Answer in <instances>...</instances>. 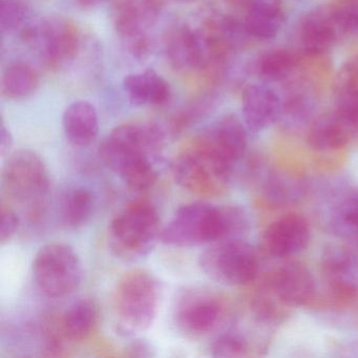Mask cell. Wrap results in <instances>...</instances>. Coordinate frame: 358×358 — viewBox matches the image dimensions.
Listing matches in <instances>:
<instances>
[{
    "instance_id": "cell-1",
    "label": "cell",
    "mask_w": 358,
    "mask_h": 358,
    "mask_svg": "<svg viewBox=\"0 0 358 358\" xmlns=\"http://www.w3.org/2000/svg\"><path fill=\"white\" fill-rule=\"evenodd\" d=\"M166 138V129L158 123H125L115 127L101 142L98 155L129 188L142 192L157 181V157Z\"/></svg>"
},
{
    "instance_id": "cell-2",
    "label": "cell",
    "mask_w": 358,
    "mask_h": 358,
    "mask_svg": "<svg viewBox=\"0 0 358 358\" xmlns=\"http://www.w3.org/2000/svg\"><path fill=\"white\" fill-rule=\"evenodd\" d=\"M162 288L158 278L146 270L127 272L114 293L117 329L125 336H134L150 328L160 307Z\"/></svg>"
},
{
    "instance_id": "cell-3",
    "label": "cell",
    "mask_w": 358,
    "mask_h": 358,
    "mask_svg": "<svg viewBox=\"0 0 358 358\" xmlns=\"http://www.w3.org/2000/svg\"><path fill=\"white\" fill-rule=\"evenodd\" d=\"M160 217L156 207L141 201L127 205L110 222L108 244L122 259L148 255L160 241Z\"/></svg>"
},
{
    "instance_id": "cell-4",
    "label": "cell",
    "mask_w": 358,
    "mask_h": 358,
    "mask_svg": "<svg viewBox=\"0 0 358 358\" xmlns=\"http://www.w3.org/2000/svg\"><path fill=\"white\" fill-rule=\"evenodd\" d=\"M33 276L36 286L45 296L62 299L80 286L83 263L76 251L69 245L48 244L41 247L35 257Z\"/></svg>"
},
{
    "instance_id": "cell-5",
    "label": "cell",
    "mask_w": 358,
    "mask_h": 358,
    "mask_svg": "<svg viewBox=\"0 0 358 358\" xmlns=\"http://www.w3.org/2000/svg\"><path fill=\"white\" fill-rule=\"evenodd\" d=\"M200 266L209 278L219 284L245 286L257 278L259 259L245 240L219 241L202 253Z\"/></svg>"
},
{
    "instance_id": "cell-6",
    "label": "cell",
    "mask_w": 358,
    "mask_h": 358,
    "mask_svg": "<svg viewBox=\"0 0 358 358\" xmlns=\"http://www.w3.org/2000/svg\"><path fill=\"white\" fill-rule=\"evenodd\" d=\"M221 238V208L204 202L190 203L178 209L160 236L161 242L175 247L213 244Z\"/></svg>"
},
{
    "instance_id": "cell-7",
    "label": "cell",
    "mask_w": 358,
    "mask_h": 358,
    "mask_svg": "<svg viewBox=\"0 0 358 358\" xmlns=\"http://www.w3.org/2000/svg\"><path fill=\"white\" fill-rule=\"evenodd\" d=\"M3 185L15 202L37 213L49 190L47 166L37 152L20 150L7 157Z\"/></svg>"
},
{
    "instance_id": "cell-8",
    "label": "cell",
    "mask_w": 358,
    "mask_h": 358,
    "mask_svg": "<svg viewBox=\"0 0 358 358\" xmlns=\"http://www.w3.org/2000/svg\"><path fill=\"white\" fill-rule=\"evenodd\" d=\"M232 167L213 152L194 142L173 161L176 183L196 194H213L221 192L231 177Z\"/></svg>"
},
{
    "instance_id": "cell-9",
    "label": "cell",
    "mask_w": 358,
    "mask_h": 358,
    "mask_svg": "<svg viewBox=\"0 0 358 358\" xmlns=\"http://www.w3.org/2000/svg\"><path fill=\"white\" fill-rule=\"evenodd\" d=\"M24 43L38 45L50 66L72 62L80 49V32L74 22L62 17L30 22L20 32Z\"/></svg>"
},
{
    "instance_id": "cell-10",
    "label": "cell",
    "mask_w": 358,
    "mask_h": 358,
    "mask_svg": "<svg viewBox=\"0 0 358 358\" xmlns=\"http://www.w3.org/2000/svg\"><path fill=\"white\" fill-rule=\"evenodd\" d=\"M225 308L221 299L203 289L183 291L176 301L175 318L178 329L192 338L215 332L223 324Z\"/></svg>"
},
{
    "instance_id": "cell-11",
    "label": "cell",
    "mask_w": 358,
    "mask_h": 358,
    "mask_svg": "<svg viewBox=\"0 0 358 358\" xmlns=\"http://www.w3.org/2000/svg\"><path fill=\"white\" fill-rule=\"evenodd\" d=\"M322 275L336 299L358 297V253L341 245H330L322 251Z\"/></svg>"
},
{
    "instance_id": "cell-12",
    "label": "cell",
    "mask_w": 358,
    "mask_h": 358,
    "mask_svg": "<svg viewBox=\"0 0 358 358\" xmlns=\"http://www.w3.org/2000/svg\"><path fill=\"white\" fill-rule=\"evenodd\" d=\"M247 131L244 121H241L236 115H227L196 139V143L234 169L246 152Z\"/></svg>"
},
{
    "instance_id": "cell-13",
    "label": "cell",
    "mask_w": 358,
    "mask_h": 358,
    "mask_svg": "<svg viewBox=\"0 0 358 358\" xmlns=\"http://www.w3.org/2000/svg\"><path fill=\"white\" fill-rule=\"evenodd\" d=\"M167 59L173 68L204 70L209 68L211 52L204 32L182 24L167 35Z\"/></svg>"
},
{
    "instance_id": "cell-14",
    "label": "cell",
    "mask_w": 358,
    "mask_h": 358,
    "mask_svg": "<svg viewBox=\"0 0 358 358\" xmlns=\"http://www.w3.org/2000/svg\"><path fill=\"white\" fill-rule=\"evenodd\" d=\"M308 222L299 215H287L272 222L265 231L268 252L278 259L293 257L303 251L310 241Z\"/></svg>"
},
{
    "instance_id": "cell-15",
    "label": "cell",
    "mask_w": 358,
    "mask_h": 358,
    "mask_svg": "<svg viewBox=\"0 0 358 358\" xmlns=\"http://www.w3.org/2000/svg\"><path fill=\"white\" fill-rule=\"evenodd\" d=\"M282 99L267 85H251L242 95L243 121L248 131L259 133L278 122Z\"/></svg>"
},
{
    "instance_id": "cell-16",
    "label": "cell",
    "mask_w": 358,
    "mask_h": 358,
    "mask_svg": "<svg viewBox=\"0 0 358 358\" xmlns=\"http://www.w3.org/2000/svg\"><path fill=\"white\" fill-rule=\"evenodd\" d=\"M270 288L287 307H299L313 299L315 282L307 267L291 263L276 271Z\"/></svg>"
},
{
    "instance_id": "cell-17",
    "label": "cell",
    "mask_w": 358,
    "mask_h": 358,
    "mask_svg": "<svg viewBox=\"0 0 358 358\" xmlns=\"http://www.w3.org/2000/svg\"><path fill=\"white\" fill-rule=\"evenodd\" d=\"M357 131V125L347 115L335 110L312 122L308 143L320 152L337 150L345 145Z\"/></svg>"
},
{
    "instance_id": "cell-18",
    "label": "cell",
    "mask_w": 358,
    "mask_h": 358,
    "mask_svg": "<svg viewBox=\"0 0 358 358\" xmlns=\"http://www.w3.org/2000/svg\"><path fill=\"white\" fill-rule=\"evenodd\" d=\"M122 87L129 102L138 108L166 106L171 99L169 81L152 69L127 75Z\"/></svg>"
},
{
    "instance_id": "cell-19",
    "label": "cell",
    "mask_w": 358,
    "mask_h": 358,
    "mask_svg": "<svg viewBox=\"0 0 358 358\" xmlns=\"http://www.w3.org/2000/svg\"><path fill=\"white\" fill-rule=\"evenodd\" d=\"M163 0H119L115 9L117 32L125 39L145 34L156 22Z\"/></svg>"
},
{
    "instance_id": "cell-20",
    "label": "cell",
    "mask_w": 358,
    "mask_h": 358,
    "mask_svg": "<svg viewBox=\"0 0 358 358\" xmlns=\"http://www.w3.org/2000/svg\"><path fill=\"white\" fill-rule=\"evenodd\" d=\"M62 127L66 140L77 148L91 145L99 135V117L93 104L85 100L73 102L64 110Z\"/></svg>"
},
{
    "instance_id": "cell-21",
    "label": "cell",
    "mask_w": 358,
    "mask_h": 358,
    "mask_svg": "<svg viewBox=\"0 0 358 358\" xmlns=\"http://www.w3.org/2000/svg\"><path fill=\"white\" fill-rule=\"evenodd\" d=\"M339 30L333 11H313L303 20L299 32L301 49L308 56L322 55L336 41Z\"/></svg>"
},
{
    "instance_id": "cell-22",
    "label": "cell",
    "mask_w": 358,
    "mask_h": 358,
    "mask_svg": "<svg viewBox=\"0 0 358 358\" xmlns=\"http://www.w3.org/2000/svg\"><path fill=\"white\" fill-rule=\"evenodd\" d=\"M99 311L90 299H79L69 307L62 320L64 336L72 341H83L89 338L97 328Z\"/></svg>"
},
{
    "instance_id": "cell-23",
    "label": "cell",
    "mask_w": 358,
    "mask_h": 358,
    "mask_svg": "<svg viewBox=\"0 0 358 358\" xmlns=\"http://www.w3.org/2000/svg\"><path fill=\"white\" fill-rule=\"evenodd\" d=\"M95 196L91 190L81 186L69 188L59 201V215L66 227L76 229L87 224L93 215Z\"/></svg>"
},
{
    "instance_id": "cell-24",
    "label": "cell",
    "mask_w": 358,
    "mask_h": 358,
    "mask_svg": "<svg viewBox=\"0 0 358 358\" xmlns=\"http://www.w3.org/2000/svg\"><path fill=\"white\" fill-rule=\"evenodd\" d=\"M328 222L333 234L358 247V190L347 192L333 204Z\"/></svg>"
},
{
    "instance_id": "cell-25",
    "label": "cell",
    "mask_w": 358,
    "mask_h": 358,
    "mask_svg": "<svg viewBox=\"0 0 358 358\" xmlns=\"http://www.w3.org/2000/svg\"><path fill=\"white\" fill-rule=\"evenodd\" d=\"M38 87V73L28 64L15 62L3 71L1 92L8 99H28L36 93Z\"/></svg>"
},
{
    "instance_id": "cell-26",
    "label": "cell",
    "mask_w": 358,
    "mask_h": 358,
    "mask_svg": "<svg viewBox=\"0 0 358 358\" xmlns=\"http://www.w3.org/2000/svg\"><path fill=\"white\" fill-rule=\"evenodd\" d=\"M282 11L278 5L259 1L251 6L244 24L250 36L257 39H271L282 28Z\"/></svg>"
},
{
    "instance_id": "cell-27",
    "label": "cell",
    "mask_w": 358,
    "mask_h": 358,
    "mask_svg": "<svg viewBox=\"0 0 358 358\" xmlns=\"http://www.w3.org/2000/svg\"><path fill=\"white\" fill-rule=\"evenodd\" d=\"M266 198L275 205L295 204L305 194V185L299 178L286 173H269L263 182Z\"/></svg>"
},
{
    "instance_id": "cell-28",
    "label": "cell",
    "mask_w": 358,
    "mask_h": 358,
    "mask_svg": "<svg viewBox=\"0 0 358 358\" xmlns=\"http://www.w3.org/2000/svg\"><path fill=\"white\" fill-rule=\"evenodd\" d=\"M315 110V101L306 91H297L282 101L280 121L285 129L297 131L311 122Z\"/></svg>"
},
{
    "instance_id": "cell-29",
    "label": "cell",
    "mask_w": 358,
    "mask_h": 358,
    "mask_svg": "<svg viewBox=\"0 0 358 358\" xmlns=\"http://www.w3.org/2000/svg\"><path fill=\"white\" fill-rule=\"evenodd\" d=\"M217 102H219V99L213 93L205 94V95L196 98L171 119L169 131L173 135H177L178 133H181L183 129L192 127L194 123L204 120L209 115L215 112Z\"/></svg>"
},
{
    "instance_id": "cell-30",
    "label": "cell",
    "mask_w": 358,
    "mask_h": 358,
    "mask_svg": "<svg viewBox=\"0 0 358 358\" xmlns=\"http://www.w3.org/2000/svg\"><path fill=\"white\" fill-rule=\"evenodd\" d=\"M33 5L24 0H0V31L3 34L17 32L31 22Z\"/></svg>"
},
{
    "instance_id": "cell-31",
    "label": "cell",
    "mask_w": 358,
    "mask_h": 358,
    "mask_svg": "<svg viewBox=\"0 0 358 358\" xmlns=\"http://www.w3.org/2000/svg\"><path fill=\"white\" fill-rule=\"evenodd\" d=\"M297 64V56L288 50H274L264 55L259 62V74L268 81L286 78Z\"/></svg>"
},
{
    "instance_id": "cell-32",
    "label": "cell",
    "mask_w": 358,
    "mask_h": 358,
    "mask_svg": "<svg viewBox=\"0 0 358 358\" xmlns=\"http://www.w3.org/2000/svg\"><path fill=\"white\" fill-rule=\"evenodd\" d=\"M222 215V238L244 240L250 230V217L244 208L234 205L220 206Z\"/></svg>"
},
{
    "instance_id": "cell-33",
    "label": "cell",
    "mask_w": 358,
    "mask_h": 358,
    "mask_svg": "<svg viewBox=\"0 0 358 358\" xmlns=\"http://www.w3.org/2000/svg\"><path fill=\"white\" fill-rule=\"evenodd\" d=\"M210 351L213 357H242L246 355L247 341L238 333H222L211 343Z\"/></svg>"
},
{
    "instance_id": "cell-34",
    "label": "cell",
    "mask_w": 358,
    "mask_h": 358,
    "mask_svg": "<svg viewBox=\"0 0 358 358\" xmlns=\"http://www.w3.org/2000/svg\"><path fill=\"white\" fill-rule=\"evenodd\" d=\"M339 33L358 36V3H348L333 11Z\"/></svg>"
},
{
    "instance_id": "cell-35",
    "label": "cell",
    "mask_w": 358,
    "mask_h": 358,
    "mask_svg": "<svg viewBox=\"0 0 358 358\" xmlns=\"http://www.w3.org/2000/svg\"><path fill=\"white\" fill-rule=\"evenodd\" d=\"M20 225V219L15 211L10 208L1 209V227H0V241L3 244L12 240Z\"/></svg>"
},
{
    "instance_id": "cell-36",
    "label": "cell",
    "mask_w": 358,
    "mask_h": 358,
    "mask_svg": "<svg viewBox=\"0 0 358 358\" xmlns=\"http://www.w3.org/2000/svg\"><path fill=\"white\" fill-rule=\"evenodd\" d=\"M127 41H129V51L133 54L134 57L140 60L150 57L152 51V43L146 33L138 35L133 38L127 39Z\"/></svg>"
},
{
    "instance_id": "cell-37",
    "label": "cell",
    "mask_w": 358,
    "mask_h": 358,
    "mask_svg": "<svg viewBox=\"0 0 358 358\" xmlns=\"http://www.w3.org/2000/svg\"><path fill=\"white\" fill-rule=\"evenodd\" d=\"M13 144V136H12L10 129L6 127L3 120H1V125H0V155L3 158H7L11 154Z\"/></svg>"
},
{
    "instance_id": "cell-38",
    "label": "cell",
    "mask_w": 358,
    "mask_h": 358,
    "mask_svg": "<svg viewBox=\"0 0 358 358\" xmlns=\"http://www.w3.org/2000/svg\"><path fill=\"white\" fill-rule=\"evenodd\" d=\"M129 356L135 357H150L154 355L152 345L145 341H136L129 345Z\"/></svg>"
},
{
    "instance_id": "cell-39",
    "label": "cell",
    "mask_w": 358,
    "mask_h": 358,
    "mask_svg": "<svg viewBox=\"0 0 358 358\" xmlns=\"http://www.w3.org/2000/svg\"><path fill=\"white\" fill-rule=\"evenodd\" d=\"M341 355L345 357H358V341L347 343L341 348Z\"/></svg>"
},
{
    "instance_id": "cell-40",
    "label": "cell",
    "mask_w": 358,
    "mask_h": 358,
    "mask_svg": "<svg viewBox=\"0 0 358 358\" xmlns=\"http://www.w3.org/2000/svg\"><path fill=\"white\" fill-rule=\"evenodd\" d=\"M75 1L79 7L83 8V9H91V8L102 5L106 3V0H75Z\"/></svg>"
},
{
    "instance_id": "cell-41",
    "label": "cell",
    "mask_w": 358,
    "mask_h": 358,
    "mask_svg": "<svg viewBox=\"0 0 358 358\" xmlns=\"http://www.w3.org/2000/svg\"><path fill=\"white\" fill-rule=\"evenodd\" d=\"M175 1H178V3H192V1H196V0H175Z\"/></svg>"
},
{
    "instance_id": "cell-42",
    "label": "cell",
    "mask_w": 358,
    "mask_h": 358,
    "mask_svg": "<svg viewBox=\"0 0 358 358\" xmlns=\"http://www.w3.org/2000/svg\"><path fill=\"white\" fill-rule=\"evenodd\" d=\"M24 1H27V3H39V1H43V0H24Z\"/></svg>"
},
{
    "instance_id": "cell-43",
    "label": "cell",
    "mask_w": 358,
    "mask_h": 358,
    "mask_svg": "<svg viewBox=\"0 0 358 358\" xmlns=\"http://www.w3.org/2000/svg\"><path fill=\"white\" fill-rule=\"evenodd\" d=\"M358 58V57H357Z\"/></svg>"
}]
</instances>
